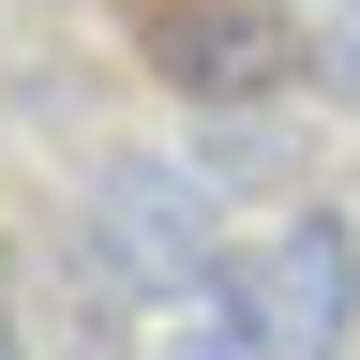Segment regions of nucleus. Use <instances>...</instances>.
Returning <instances> with one entry per match:
<instances>
[{
	"mask_svg": "<svg viewBox=\"0 0 360 360\" xmlns=\"http://www.w3.org/2000/svg\"><path fill=\"white\" fill-rule=\"evenodd\" d=\"M135 60L165 90H195V105H255V90L300 75V15L285 0H120Z\"/></svg>",
	"mask_w": 360,
	"mask_h": 360,
	"instance_id": "obj_1",
	"label": "nucleus"
},
{
	"mask_svg": "<svg viewBox=\"0 0 360 360\" xmlns=\"http://www.w3.org/2000/svg\"><path fill=\"white\" fill-rule=\"evenodd\" d=\"M225 300L255 315V345L270 360H330L345 345V315H360V240L330 210H300V225H270V240L225 270Z\"/></svg>",
	"mask_w": 360,
	"mask_h": 360,
	"instance_id": "obj_2",
	"label": "nucleus"
},
{
	"mask_svg": "<svg viewBox=\"0 0 360 360\" xmlns=\"http://www.w3.org/2000/svg\"><path fill=\"white\" fill-rule=\"evenodd\" d=\"M90 210H105V240H120L135 285H165V300H195V285H210V210L180 195L165 165H105V195H90Z\"/></svg>",
	"mask_w": 360,
	"mask_h": 360,
	"instance_id": "obj_3",
	"label": "nucleus"
},
{
	"mask_svg": "<svg viewBox=\"0 0 360 360\" xmlns=\"http://www.w3.org/2000/svg\"><path fill=\"white\" fill-rule=\"evenodd\" d=\"M165 360H270V345H255V315L225 300V255H210V285L180 300V330H165Z\"/></svg>",
	"mask_w": 360,
	"mask_h": 360,
	"instance_id": "obj_4",
	"label": "nucleus"
},
{
	"mask_svg": "<svg viewBox=\"0 0 360 360\" xmlns=\"http://www.w3.org/2000/svg\"><path fill=\"white\" fill-rule=\"evenodd\" d=\"M0 360H30V345H15V315H0Z\"/></svg>",
	"mask_w": 360,
	"mask_h": 360,
	"instance_id": "obj_5",
	"label": "nucleus"
}]
</instances>
